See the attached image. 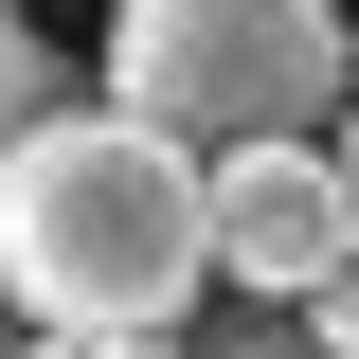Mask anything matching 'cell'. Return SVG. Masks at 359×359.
Listing matches in <instances>:
<instances>
[{
    "instance_id": "cell-8",
    "label": "cell",
    "mask_w": 359,
    "mask_h": 359,
    "mask_svg": "<svg viewBox=\"0 0 359 359\" xmlns=\"http://www.w3.org/2000/svg\"><path fill=\"white\" fill-rule=\"evenodd\" d=\"M323 162H341V198H359V126H341V144H323Z\"/></svg>"
},
{
    "instance_id": "cell-3",
    "label": "cell",
    "mask_w": 359,
    "mask_h": 359,
    "mask_svg": "<svg viewBox=\"0 0 359 359\" xmlns=\"http://www.w3.org/2000/svg\"><path fill=\"white\" fill-rule=\"evenodd\" d=\"M341 252H359V198H341L323 144H216V162H198V269H216V287L306 306Z\"/></svg>"
},
{
    "instance_id": "cell-7",
    "label": "cell",
    "mask_w": 359,
    "mask_h": 359,
    "mask_svg": "<svg viewBox=\"0 0 359 359\" xmlns=\"http://www.w3.org/2000/svg\"><path fill=\"white\" fill-rule=\"evenodd\" d=\"M198 359H306V323L269 306V323H252V341H198Z\"/></svg>"
},
{
    "instance_id": "cell-6",
    "label": "cell",
    "mask_w": 359,
    "mask_h": 359,
    "mask_svg": "<svg viewBox=\"0 0 359 359\" xmlns=\"http://www.w3.org/2000/svg\"><path fill=\"white\" fill-rule=\"evenodd\" d=\"M36 359H180V323H108V341H36Z\"/></svg>"
},
{
    "instance_id": "cell-4",
    "label": "cell",
    "mask_w": 359,
    "mask_h": 359,
    "mask_svg": "<svg viewBox=\"0 0 359 359\" xmlns=\"http://www.w3.org/2000/svg\"><path fill=\"white\" fill-rule=\"evenodd\" d=\"M36 108H72V90H54V54H36V18H18V0H0V144L36 126Z\"/></svg>"
},
{
    "instance_id": "cell-1",
    "label": "cell",
    "mask_w": 359,
    "mask_h": 359,
    "mask_svg": "<svg viewBox=\"0 0 359 359\" xmlns=\"http://www.w3.org/2000/svg\"><path fill=\"white\" fill-rule=\"evenodd\" d=\"M198 162L126 108H36L0 144V306L36 341H108V323H198Z\"/></svg>"
},
{
    "instance_id": "cell-5",
    "label": "cell",
    "mask_w": 359,
    "mask_h": 359,
    "mask_svg": "<svg viewBox=\"0 0 359 359\" xmlns=\"http://www.w3.org/2000/svg\"><path fill=\"white\" fill-rule=\"evenodd\" d=\"M287 323H306V359H359V252L323 269V287H306V306H287Z\"/></svg>"
},
{
    "instance_id": "cell-2",
    "label": "cell",
    "mask_w": 359,
    "mask_h": 359,
    "mask_svg": "<svg viewBox=\"0 0 359 359\" xmlns=\"http://www.w3.org/2000/svg\"><path fill=\"white\" fill-rule=\"evenodd\" d=\"M341 90V0H126L108 18V108L198 144H306Z\"/></svg>"
}]
</instances>
